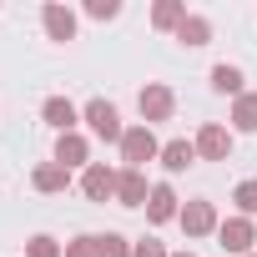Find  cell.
<instances>
[{
  "label": "cell",
  "mask_w": 257,
  "mask_h": 257,
  "mask_svg": "<svg viewBox=\"0 0 257 257\" xmlns=\"http://www.w3.org/2000/svg\"><path fill=\"white\" fill-rule=\"evenodd\" d=\"M162 157V142H157V132H152V126H126V137H121V162L126 167H132V172H142L147 162H157Z\"/></svg>",
  "instance_id": "1"
},
{
  "label": "cell",
  "mask_w": 257,
  "mask_h": 257,
  "mask_svg": "<svg viewBox=\"0 0 257 257\" xmlns=\"http://www.w3.org/2000/svg\"><path fill=\"white\" fill-rule=\"evenodd\" d=\"M81 121L91 126V132H96L101 142H116V147H121V137H126V126H121V111H116L111 101H101V96L81 106Z\"/></svg>",
  "instance_id": "2"
},
{
  "label": "cell",
  "mask_w": 257,
  "mask_h": 257,
  "mask_svg": "<svg viewBox=\"0 0 257 257\" xmlns=\"http://www.w3.org/2000/svg\"><path fill=\"white\" fill-rule=\"evenodd\" d=\"M137 111H142V126L172 121V111H177V96H172V86H162V81L142 86V96H137Z\"/></svg>",
  "instance_id": "3"
},
{
  "label": "cell",
  "mask_w": 257,
  "mask_h": 257,
  "mask_svg": "<svg viewBox=\"0 0 257 257\" xmlns=\"http://www.w3.org/2000/svg\"><path fill=\"white\" fill-rule=\"evenodd\" d=\"M252 242H257V227H252V217H227V222L217 227V247H222V252L252 257Z\"/></svg>",
  "instance_id": "4"
},
{
  "label": "cell",
  "mask_w": 257,
  "mask_h": 257,
  "mask_svg": "<svg viewBox=\"0 0 257 257\" xmlns=\"http://www.w3.org/2000/svg\"><path fill=\"white\" fill-rule=\"evenodd\" d=\"M116 182H121V172H111L106 162H91V167L81 172V192H86V202H116Z\"/></svg>",
  "instance_id": "5"
},
{
  "label": "cell",
  "mask_w": 257,
  "mask_h": 257,
  "mask_svg": "<svg viewBox=\"0 0 257 257\" xmlns=\"http://www.w3.org/2000/svg\"><path fill=\"white\" fill-rule=\"evenodd\" d=\"M232 142H237V137L227 132L222 121H207L202 132H197V157H202V162H227V157H232Z\"/></svg>",
  "instance_id": "6"
},
{
  "label": "cell",
  "mask_w": 257,
  "mask_h": 257,
  "mask_svg": "<svg viewBox=\"0 0 257 257\" xmlns=\"http://www.w3.org/2000/svg\"><path fill=\"white\" fill-rule=\"evenodd\" d=\"M177 222H182V232H187V237H212V232L222 227V222H217V207H212V202H202V197H197V202H187V207L177 212Z\"/></svg>",
  "instance_id": "7"
},
{
  "label": "cell",
  "mask_w": 257,
  "mask_h": 257,
  "mask_svg": "<svg viewBox=\"0 0 257 257\" xmlns=\"http://www.w3.org/2000/svg\"><path fill=\"white\" fill-rule=\"evenodd\" d=\"M41 26H46V36H51V41H61V46H66V41H76V11H71V6H61V0H51V6L41 11Z\"/></svg>",
  "instance_id": "8"
},
{
  "label": "cell",
  "mask_w": 257,
  "mask_h": 257,
  "mask_svg": "<svg viewBox=\"0 0 257 257\" xmlns=\"http://www.w3.org/2000/svg\"><path fill=\"white\" fill-rule=\"evenodd\" d=\"M56 162H61L66 172H71V167H81V172H86V167H91V142H86L81 132L56 137Z\"/></svg>",
  "instance_id": "9"
},
{
  "label": "cell",
  "mask_w": 257,
  "mask_h": 257,
  "mask_svg": "<svg viewBox=\"0 0 257 257\" xmlns=\"http://www.w3.org/2000/svg\"><path fill=\"white\" fill-rule=\"evenodd\" d=\"M152 187H147V172H132V167H121V182H116V202L121 207H147Z\"/></svg>",
  "instance_id": "10"
},
{
  "label": "cell",
  "mask_w": 257,
  "mask_h": 257,
  "mask_svg": "<svg viewBox=\"0 0 257 257\" xmlns=\"http://www.w3.org/2000/svg\"><path fill=\"white\" fill-rule=\"evenodd\" d=\"M177 212H182V207H177V192H172L167 182H157V187H152V197H147V222H157V227H162V222H172Z\"/></svg>",
  "instance_id": "11"
},
{
  "label": "cell",
  "mask_w": 257,
  "mask_h": 257,
  "mask_svg": "<svg viewBox=\"0 0 257 257\" xmlns=\"http://www.w3.org/2000/svg\"><path fill=\"white\" fill-rule=\"evenodd\" d=\"M41 116H46V126H56L61 137H66V132H76V121H81V111H76L66 96H51V101L41 106Z\"/></svg>",
  "instance_id": "12"
},
{
  "label": "cell",
  "mask_w": 257,
  "mask_h": 257,
  "mask_svg": "<svg viewBox=\"0 0 257 257\" xmlns=\"http://www.w3.org/2000/svg\"><path fill=\"white\" fill-rule=\"evenodd\" d=\"M31 187L46 192V197H51V192H66V187H71V172H66L61 162H41V167L31 172Z\"/></svg>",
  "instance_id": "13"
},
{
  "label": "cell",
  "mask_w": 257,
  "mask_h": 257,
  "mask_svg": "<svg viewBox=\"0 0 257 257\" xmlns=\"http://www.w3.org/2000/svg\"><path fill=\"white\" fill-rule=\"evenodd\" d=\"M157 162L177 177V172H187V167L197 162V142H182V137H177V142H167V147H162V157H157Z\"/></svg>",
  "instance_id": "14"
},
{
  "label": "cell",
  "mask_w": 257,
  "mask_h": 257,
  "mask_svg": "<svg viewBox=\"0 0 257 257\" xmlns=\"http://www.w3.org/2000/svg\"><path fill=\"white\" fill-rule=\"evenodd\" d=\"M187 16H192L187 0H157V6H152V26H157V31H182Z\"/></svg>",
  "instance_id": "15"
},
{
  "label": "cell",
  "mask_w": 257,
  "mask_h": 257,
  "mask_svg": "<svg viewBox=\"0 0 257 257\" xmlns=\"http://www.w3.org/2000/svg\"><path fill=\"white\" fill-rule=\"evenodd\" d=\"M242 81H247V76H242L237 66H227V61H222V66H212V91H222V96H232V101H237V96H247V86H242Z\"/></svg>",
  "instance_id": "16"
},
{
  "label": "cell",
  "mask_w": 257,
  "mask_h": 257,
  "mask_svg": "<svg viewBox=\"0 0 257 257\" xmlns=\"http://www.w3.org/2000/svg\"><path fill=\"white\" fill-rule=\"evenodd\" d=\"M232 132H257V91L232 101Z\"/></svg>",
  "instance_id": "17"
},
{
  "label": "cell",
  "mask_w": 257,
  "mask_h": 257,
  "mask_svg": "<svg viewBox=\"0 0 257 257\" xmlns=\"http://www.w3.org/2000/svg\"><path fill=\"white\" fill-rule=\"evenodd\" d=\"M177 41H182V46H192V51H197V46H207V41H212V21H207V16H187V21H182V31H177Z\"/></svg>",
  "instance_id": "18"
},
{
  "label": "cell",
  "mask_w": 257,
  "mask_h": 257,
  "mask_svg": "<svg viewBox=\"0 0 257 257\" xmlns=\"http://www.w3.org/2000/svg\"><path fill=\"white\" fill-rule=\"evenodd\" d=\"M96 247H101V257H132V242L121 232H96Z\"/></svg>",
  "instance_id": "19"
},
{
  "label": "cell",
  "mask_w": 257,
  "mask_h": 257,
  "mask_svg": "<svg viewBox=\"0 0 257 257\" xmlns=\"http://www.w3.org/2000/svg\"><path fill=\"white\" fill-rule=\"evenodd\" d=\"M26 257H66V247H61L56 237H46V232H36V237L26 242Z\"/></svg>",
  "instance_id": "20"
},
{
  "label": "cell",
  "mask_w": 257,
  "mask_h": 257,
  "mask_svg": "<svg viewBox=\"0 0 257 257\" xmlns=\"http://www.w3.org/2000/svg\"><path fill=\"white\" fill-rule=\"evenodd\" d=\"M232 202H237V217H257V182H237Z\"/></svg>",
  "instance_id": "21"
},
{
  "label": "cell",
  "mask_w": 257,
  "mask_h": 257,
  "mask_svg": "<svg viewBox=\"0 0 257 257\" xmlns=\"http://www.w3.org/2000/svg\"><path fill=\"white\" fill-rule=\"evenodd\" d=\"M66 257H101V247H96V232H81V237H71V242H66Z\"/></svg>",
  "instance_id": "22"
},
{
  "label": "cell",
  "mask_w": 257,
  "mask_h": 257,
  "mask_svg": "<svg viewBox=\"0 0 257 257\" xmlns=\"http://www.w3.org/2000/svg\"><path fill=\"white\" fill-rule=\"evenodd\" d=\"M86 16L91 21H116L121 16V0H86Z\"/></svg>",
  "instance_id": "23"
},
{
  "label": "cell",
  "mask_w": 257,
  "mask_h": 257,
  "mask_svg": "<svg viewBox=\"0 0 257 257\" xmlns=\"http://www.w3.org/2000/svg\"><path fill=\"white\" fill-rule=\"evenodd\" d=\"M132 257H172L157 237H142V242H132Z\"/></svg>",
  "instance_id": "24"
},
{
  "label": "cell",
  "mask_w": 257,
  "mask_h": 257,
  "mask_svg": "<svg viewBox=\"0 0 257 257\" xmlns=\"http://www.w3.org/2000/svg\"><path fill=\"white\" fill-rule=\"evenodd\" d=\"M172 257H197V252H172Z\"/></svg>",
  "instance_id": "25"
},
{
  "label": "cell",
  "mask_w": 257,
  "mask_h": 257,
  "mask_svg": "<svg viewBox=\"0 0 257 257\" xmlns=\"http://www.w3.org/2000/svg\"><path fill=\"white\" fill-rule=\"evenodd\" d=\"M252 257H257V252H252Z\"/></svg>",
  "instance_id": "26"
}]
</instances>
